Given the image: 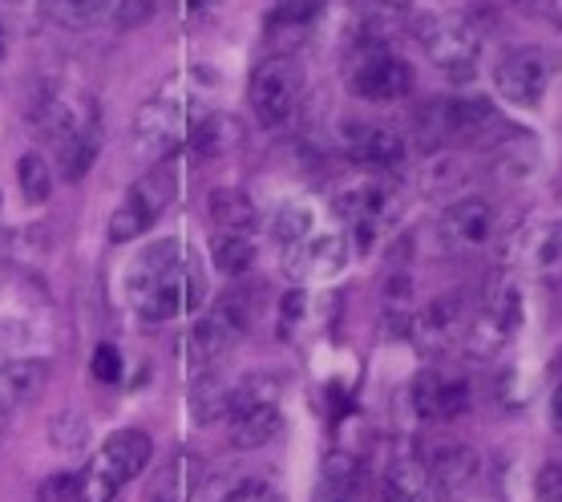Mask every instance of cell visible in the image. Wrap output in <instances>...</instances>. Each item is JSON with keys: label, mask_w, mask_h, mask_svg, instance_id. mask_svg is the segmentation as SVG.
I'll use <instances>...</instances> for the list:
<instances>
[{"label": "cell", "mask_w": 562, "mask_h": 502, "mask_svg": "<svg viewBox=\"0 0 562 502\" xmlns=\"http://www.w3.org/2000/svg\"><path fill=\"white\" fill-rule=\"evenodd\" d=\"M227 425L235 450H259V446H268L283 425L276 381H268V377H247V381H239L235 386V401H231Z\"/></svg>", "instance_id": "52a82bcc"}, {"label": "cell", "mask_w": 562, "mask_h": 502, "mask_svg": "<svg viewBox=\"0 0 562 502\" xmlns=\"http://www.w3.org/2000/svg\"><path fill=\"white\" fill-rule=\"evenodd\" d=\"M510 252L522 259V264H535V268L559 264L562 259V203L535 211V215L510 235Z\"/></svg>", "instance_id": "2e32d148"}, {"label": "cell", "mask_w": 562, "mask_h": 502, "mask_svg": "<svg viewBox=\"0 0 562 502\" xmlns=\"http://www.w3.org/2000/svg\"><path fill=\"white\" fill-rule=\"evenodd\" d=\"M550 377H554V386H562V345H559V353L550 357Z\"/></svg>", "instance_id": "f35d334b"}, {"label": "cell", "mask_w": 562, "mask_h": 502, "mask_svg": "<svg viewBox=\"0 0 562 502\" xmlns=\"http://www.w3.org/2000/svg\"><path fill=\"white\" fill-rule=\"evenodd\" d=\"M312 502H364V466L357 454L333 450L324 458V478Z\"/></svg>", "instance_id": "7402d4cb"}, {"label": "cell", "mask_w": 562, "mask_h": 502, "mask_svg": "<svg viewBox=\"0 0 562 502\" xmlns=\"http://www.w3.org/2000/svg\"><path fill=\"white\" fill-rule=\"evenodd\" d=\"M45 377H49L45 361H0V413L9 417L21 401L37 398Z\"/></svg>", "instance_id": "cb8c5ba5"}, {"label": "cell", "mask_w": 562, "mask_h": 502, "mask_svg": "<svg viewBox=\"0 0 562 502\" xmlns=\"http://www.w3.org/2000/svg\"><path fill=\"white\" fill-rule=\"evenodd\" d=\"M550 422L562 434V386H554V398H550Z\"/></svg>", "instance_id": "74e56055"}, {"label": "cell", "mask_w": 562, "mask_h": 502, "mask_svg": "<svg viewBox=\"0 0 562 502\" xmlns=\"http://www.w3.org/2000/svg\"><path fill=\"white\" fill-rule=\"evenodd\" d=\"M348 90L360 102L393 105L413 93V69L405 57H396L389 49H364L360 62L352 65V74H348Z\"/></svg>", "instance_id": "8fae6325"}, {"label": "cell", "mask_w": 562, "mask_h": 502, "mask_svg": "<svg viewBox=\"0 0 562 502\" xmlns=\"http://www.w3.org/2000/svg\"><path fill=\"white\" fill-rule=\"evenodd\" d=\"M235 341H239V328H231L218 312H211L206 321H199L191 333L182 336V361H187L191 373H211L215 361L235 345Z\"/></svg>", "instance_id": "ffe728a7"}, {"label": "cell", "mask_w": 562, "mask_h": 502, "mask_svg": "<svg viewBox=\"0 0 562 502\" xmlns=\"http://www.w3.org/2000/svg\"><path fill=\"white\" fill-rule=\"evenodd\" d=\"M0 57H4V29H0Z\"/></svg>", "instance_id": "60d3db41"}, {"label": "cell", "mask_w": 562, "mask_h": 502, "mask_svg": "<svg viewBox=\"0 0 562 502\" xmlns=\"http://www.w3.org/2000/svg\"><path fill=\"white\" fill-rule=\"evenodd\" d=\"M538 502H562V466H550L547 475H542V482H538Z\"/></svg>", "instance_id": "8d00e7d4"}, {"label": "cell", "mask_w": 562, "mask_h": 502, "mask_svg": "<svg viewBox=\"0 0 562 502\" xmlns=\"http://www.w3.org/2000/svg\"><path fill=\"white\" fill-rule=\"evenodd\" d=\"M211 259L223 276H247L256 264V239H251V232H215Z\"/></svg>", "instance_id": "83f0119b"}, {"label": "cell", "mask_w": 562, "mask_h": 502, "mask_svg": "<svg viewBox=\"0 0 562 502\" xmlns=\"http://www.w3.org/2000/svg\"><path fill=\"white\" fill-rule=\"evenodd\" d=\"M319 4L324 0H280L276 4V13H271V29H304L312 16L319 13Z\"/></svg>", "instance_id": "836d02e7"}, {"label": "cell", "mask_w": 562, "mask_h": 502, "mask_svg": "<svg viewBox=\"0 0 562 502\" xmlns=\"http://www.w3.org/2000/svg\"><path fill=\"white\" fill-rule=\"evenodd\" d=\"M389 4H396V9H401V4H409V0H389Z\"/></svg>", "instance_id": "b9f144b4"}, {"label": "cell", "mask_w": 562, "mask_h": 502, "mask_svg": "<svg viewBox=\"0 0 562 502\" xmlns=\"http://www.w3.org/2000/svg\"><path fill=\"white\" fill-rule=\"evenodd\" d=\"M470 405V381L446 373H422L413 381V410L422 422H453Z\"/></svg>", "instance_id": "e0dca14e"}, {"label": "cell", "mask_w": 562, "mask_h": 502, "mask_svg": "<svg viewBox=\"0 0 562 502\" xmlns=\"http://www.w3.org/2000/svg\"><path fill=\"white\" fill-rule=\"evenodd\" d=\"M16 182H21V194H25L29 203H45L53 194V170L49 163L41 155H21V163H16Z\"/></svg>", "instance_id": "1f68e13d"}, {"label": "cell", "mask_w": 562, "mask_h": 502, "mask_svg": "<svg viewBox=\"0 0 562 502\" xmlns=\"http://www.w3.org/2000/svg\"><path fill=\"white\" fill-rule=\"evenodd\" d=\"M203 502H283L276 482L256 475H223L203 490Z\"/></svg>", "instance_id": "484cf974"}, {"label": "cell", "mask_w": 562, "mask_h": 502, "mask_svg": "<svg viewBox=\"0 0 562 502\" xmlns=\"http://www.w3.org/2000/svg\"><path fill=\"white\" fill-rule=\"evenodd\" d=\"M211 0H187V9H206Z\"/></svg>", "instance_id": "ab89813d"}, {"label": "cell", "mask_w": 562, "mask_h": 502, "mask_svg": "<svg viewBox=\"0 0 562 502\" xmlns=\"http://www.w3.org/2000/svg\"><path fill=\"white\" fill-rule=\"evenodd\" d=\"M231 401H235V386H227L218 373H203L199 381H194L191 413L203 425L223 422V417H231Z\"/></svg>", "instance_id": "f1b7e54d"}, {"label": "cell", "mask_w": 562, "mask_h": 502, "mask_svg": "<svg viewBox=\"0 0 562 502\" xmlns=\"http://www.w3.org/2000/svg\"><path fill=\"white\" fill-rule=\"evenodd\" d=\"M482 475V458L473 446H461V442H446L429 454V482H434V494L441 502H461L473 490Z\"/></svg>", "instance_id": "9a60e30c"}, {"label": "cell", "mask_w": 562, "mask_h": 502, "mask_svg": "<svg viewBox=\"0 0 562 502\" xmlns=\"http://www.w3.org/2000/svg\"><path fill=\"white\" fill-rule=\"evenodd\" d=\"M0 430H4V413H0Z\"/></svg>", "instance_id": "7bdbcfd3"}, {"label": "cell", "mask_w": 562, "mask_h": 502, "mask_svg": "<svg viewBox=\"0 0 562 502\" xmlns=\"http://www.w3.org/2000/svg\"><path fill=\"white\" fill-rule=\"evenodd\" d=\"M441 138H473L482 130L498 126V110L486 98H441L429 114Z\"/></svg>", "instance_id": "ac0fdd59"}, {"label": "cell", "mask_w": 562, "mask_h": 502, "mask_svg": "<svg viewBox=\"0 0 562 502\" xmlns=\"http://www.w3.org/2000/svg\"><path fill=\"white\" fill-rule=\"evenodd\" d=\"M77 490H81V475H53L41 482L37 499L41 502H77Z\"/></svg>", "instance_id": "e575fe53"}, {"label": "cell", "mask_w": 562, "mask_h": 502, "mask_svg": "<svg viewBox=\"0 0 562 502\" xmlns=\"http://www.w3.org/2000/svg\"><path fill=\"white\" fill-rule=\"evenodd\" d=\"M175 191H179L175 167H170V163H154V167L126 191L122 207L110 215V239H114V244H130V239H138L142 232H150L154 223L162 220V211L175 203Z\"/></svg>", "instance_id": "5b68a950"}, {"label": "cell", "mask_w": 562, "mask_h": 502, "mask_svg": "<svg viewBox=\"0 0 562 502\" xmlns=\"http://www.w3.org/2000/svg\"><path fill=\"white\" fill-rule=\"evenodd\" d=\"M333 207L357 227L360 252H369L372 235H376L381 220L389 215V207H393V191H389V182H381L372 170L360 167L357 175H348V179L336 182Z\"/></svg>", "instance_id": "9c48e42d"}, {"label": "cell", "mask_w": 562, "mask_h": 502, "mask_svg": "<svg viewBox=\"0 0 562 502\" xmlns=\"http://www.w3.org/2000/svg\"><path fill=\"white\" fill-rule=\"evenodd\" d=\"M559 74V57L550 49H538V45H526V49L506 53L494 69V86L506 102L514 105H538L547 98L550 81Z\"/></svg>", "instance_id": "30bf717a"}, {"label": "cell", "mask_w": 562, "mask_h": 502, "mask_svg": "<svg viewBox=\"0 0 562 502\" xmlns=\"http://www.w3.org/2000/svg\"><path fill=\"white\" fill-rule=\"evenodd\" d=\"M381 499L384 502H434V482H429V462L401 454L389 462L381 478Z\"/></svg>", "instance_id": "44dd1931"}, {"label": "cell", "mask_w": 562, "mask_h": 502, "mask_svg": "<svg viewBox=\"0 0 562 502\" xmlns=\"http://www.w3.org/2000/svg\"><path fill=\"white\" fill-rule=\"evenodd\" d=\"M465 163L453 150H437V155L425 158L422 167V191L425 194H458V187L465 182Z\"/></svg>", "instance_id": "4dcf8cb0"}, {"label": "cell", "mask_w": 562, "mask_h": 502, "mask_svg": "<svg viewBox=\"0 0 562 502\" xmlns=\"http://www.w3.org/2000/svg\"><path fill=\"white\" fill-rule=\"evenodd\" d=\"M300 93H304V74L292 57H263V62L251 69V81H247V102L256 110L259 126L280 130L288 126L300 110Z\"/></svg>", "instance_id": "8992f818"}, {"label": "cell", "mask_w": 562, "mask_h": 502, "mask_svg": "<svg viewBox=\"0 0 562 502\" xmlns=\"http://www.w3.org/2000/svg\"><path fill=\"white\" fill-rule=\"evenodd\" d=\"M37 4H41V13L53 16L57 25L81 29V25H93V21L117 13L126 0H37Z\"/></svg>", "instance_id": "f546056e"}, {"label": "cell", "mask_w": 562, "mask_h": 502, "mask_svg": "<svg viewBox=\"0 0 562 502\" xmlns=\"http://www.w3.org/2000/svg\"><path fill=\"white\" fill-rule=\"evenodd\" d=\"M203 482V462L191 450H175L162 458V466L154 470L150 487H146V502H191Z\"/></svg>", "instance_id": "d6986e66"}, {"label": "cell", "mask_w": 562, "mask_h": 502, "mask_svg": "<svg viewBox=\"0 0 562 502\" xmlns=\"http://www.w3.org/2000/svg\"><path fill=\"white\" fill-rule=\"evenodd\" d=\"M425 57L453 81H470L482 57V33L470 16L461 13H434L417 25Z\"/></svg>", "instance_id": "3957f363"}, {"label": "cell", "mask_w": 562, "mask_h": 502, "mask_svg": "<svg viewBox=\"0 0 562 502\" xmlns=\"http://www.w3.org/2000/svg\"><path fill=\"white\" fill-rule=\"evenodd\" d=\"M522 324V300H518V288H514L506 276H490V288L477 312H473V321L465 324V341H470L473 353H498L506 341L514 336V328Z\"/></svg>", "instance_id": "ba28073f"}, {"label": "cell", "mask_w": 562, "mask_h": 502, "mask_svg": "<svg viewBox=\"0 0 562 502\" xmlns=\"http://www.w3.org/2000/svg\"><path fill=\"white\" fill-rule=\"evenodd\" d=\"M239 138H244V126H239V118H231V114H206V118H199L191 130L194 155H203V158L227 155V150L239 146Z\"/></svg>", "instance_id": "d4e9b609"}, {"label": "cell", "mask_w": 562, "mask_h": 502, "mask_svg": "<svg viewBox=\"0 0 562 502\" xmlns=\"http://www.w3.org/2000/svg\"><path fill=\"white\" fill-rule=\"evenodd\" d=\"M498 232V211L490 199L482 194H465V199H453L449 211L441 215V239L458 252H477L486 247Z\"/></svg>", "instance_id": "5bb4252c"}, {"label": "cell", "mask_w": 562, "mask_h": 502, "mask_svg": "<svg viewBox=\"0 0 562 502\" xmlns=\"http://www.w3.org/2000/svg\"><path fill=\"white\" fill-rule=\"evenodd\" d=\"M150 458H154L150 434H142V430H114L102 442V450L93 454V462L86 466L77 502H117L122 490L150 466Z\"/></svg>", "instance_id": "7a4b0ae2"}, {"label": "cell", "mask_w": 562, "mask_h": 502, "mask_svg": "<svg viewBox=\"0 0 562 502\" xmlns=\"http://www.w3.org/2000/svg\"><path fill=\"white\" fill-rule=\"evenodd\" d=\"M90 369H93V377H98V381L114 386L117 377H122V353H117L114 345H98V348H93Z\"/></svg>", "instance_id": "d590c367"}, {"label": "cell", "mask_w": 562, "mask_h": 502, "mask_svg": "<svg viewBox=\"0 0 562 502\" xmlns=\"http://www.w3.org/2000/svg\"><path fill=\"white\" fill-rule=\"evenodd\" d=\"M130 304L146 324H167L175 316L199 312L206 300V276L199 259L179 244L162 239L142 252L126 271Z\"/></svg>", "instance_id": "6da1fadb"}, {"label": "cell", "mask_w": 562, "mask_h": 502, "mask_svg": "<svg viewBox=\"0 0 562 502\" xmlns=\"http://www.w3.org/2000/svg\"><path fill=\"white\" fill-rule=\"evenodd\" d=\"M345 155L364 170H396L409 155V142L384 122H352L345 130Z\"/></svg>", "instance_id": "4fadbf2b"}, {"label": "cell", "mask_w": 562, "mask_h": 502, "mask_svg": "<svg viewBox=\"0 0 562 502\" xmlns=\"http://www.w3.org/2000/svg\"><path fill=\"white\" fill-rule=\"evenodd\" d=\"M307 232H316V215H312L307 203H288L280 215H276V239H280V247L304 239Z\"/></svg>", "instance_id": "d6a6232c"}, {"label": "cell", "mask_w": 562, "mask_h": 502, "mask_svg": "<svg viewBox=\"0 0 562 502\" xmlns=\"http://www.w3.org/2000/svg\"><path fill=\"white\" fill-rule=\"evenodd\" d=\"M191 98L182 93H158L142 105L138 118H134V155L142 163H167L175 155V146L191 138Z\"/></svg>", "instance_id": "277c9868"}, {"label": "cell", "mask_w": 562, "mask_h": 502, "mask_svg": "<svg viewBox=\"0 0 562 502\" xmlns=\"http://www.w3.org/2000/svg\"><path fill=\"white\" fill-rule=\"evenodd\" d=\"M211 220L218 223V232H256L259 211L244 191L218 187V191H211Z\"/></svg>", "instance_id": "4316f807"}, {"label": "cell", "mask_w": 562, "mask_h": 502, "mask_svg": "<svg viewBox=\"0 0 562 502\" xmlns=\"http://www.w3.org/2000/svg\"><path fill=\"white\" fill-rule=\"evenodd\" d=\"M417 336L425 348H449L465 336V304L458 297H437L429 309L417 316Z\"/></svg>", "instance_id": "603a6c76"}, {"label": "cell", "mask_w": 562, "mask_h": 502, "mask_svg": "<svg viewBox=\"0 0 562 502\" xmlns=\"http://www.w3.org/2000/svg\"><path fill=\"white\" fill-rule=\"evenodd\" d=\"M348 264V239L340 232H307L304 239L283 247V268L295 280H333Z\"/></svg>", "instance_id": "7c38bea8"}]
</instances>
